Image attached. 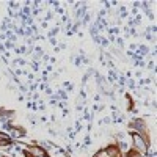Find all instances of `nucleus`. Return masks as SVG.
Returning a JSON list of instances; mask_svg holds the SVG:
<instances>
[{
	"instance_id": "f257e3e1",
	"label": "nucleus",
	"mask_w": 157,
	"mask_h": 157,
	"mask_svg": "<svg viewBox=\"0 0 157 157\" xmlns=\"http://www.w3.org/2000/svg\"><path fill=\"white\" fill-rule=\"evenodd\" d=\"M134 140H135V144H137L138 148H140L141 151H146V144H144V141H143V138L140 137V135H137V134H134Z\"/></svg>"
}]
</instances>
